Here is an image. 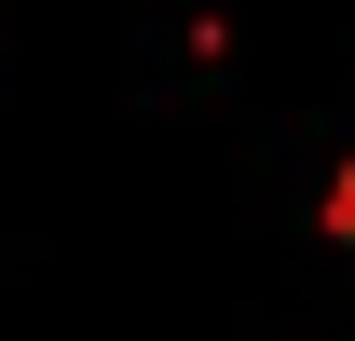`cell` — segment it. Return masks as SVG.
Returning <instances> with one entry per match:
<instances>
[{"instance_id": "obj_1", "label": "cell", "mask_w": 355, "mask_h": 341, "mask_svg": "<svg viewBox=\"0 0 355 341\" xmlns=\"http://www.w3.org/2000/svg\"><path fill=\"white\" fill-rule=\"evenodd\" d=\"M342 232H355V177H342Z\"/></svg>"}]
</instances>
